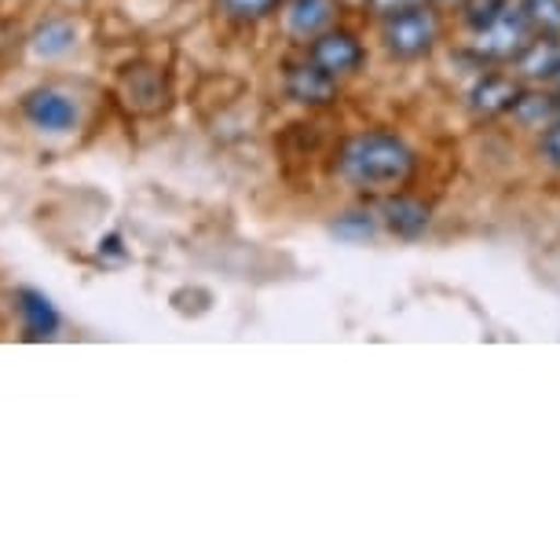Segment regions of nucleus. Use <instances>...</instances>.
Segmentation results:
<instances>
[{"label": "nucleus", "instance_id": "21", "mask_svg": "<svg viewBox=\"0 0 560 560\" xmlns=\"http://www.w3.org/2000/svg\"><path fill=\"white\" fill-rule=\"evenodd\" d=\"M337 4H345V8H366V0H337Z\"/></svg>", "mask_w": 560, "mask_h": 560}, {"label": "nucleus", "instance_id": "8", "mask_svg": "<svg viewBox=\"0 0 560 560\" xmlns=\"http://www.w3.org/2000/svg\"><path fill=\"white\" fill-rule=\"evenodd\" d=\"M15 312H19V319H23V330H26L30 341H51L62 326L59 308L40 290H30V287L19 290L15 293Z\"/></svg>", "mask_w": 560, "mask_h": 560}, {"label": "nucleus", "instance_id": "16", "mask_svg": "<svg viewBox=\"0 0 560 560\" xmlns=\"http://www.w3.org/2000/svg\"><path fill=\"white\" fill-rule=\"evenodd\" d=\"M334 235L348 238V242H363V238L374 235V220H370V213H345L334 224Z\"/></svg>", "mask_w": 560, "mask_h": 560}, {"label": "nucleus", "instance_id": "1", "mask_svg": "<svg viewBox=\"0 0 560 560\" xmlns=\"http://www.w3.org/2000/svg\"><path fill=\"white\" fill-rule=\"evenodd\" d=\"M337 173L363 195H396L415 173V154L393 132H359L337 154Z\"/></svg>", "mask_w": 560, "mask_h": 560}, {"label": "nucleus", "instance_id": "22", "mask_svg": "<svg viewBox=\"0 0 560 560\" xmlns=\"http://www.w3.org/2000/svg\"><path fill=\"white\" fill-rule=\"evenodd\" d=\"M557 114H560V103H557Z\"/></svg>", "mask_w": 560, "mask_h": 560}, {"label": "nucleus", "instance_id": "17", "mask_svg": "<svg viewBox=\"0 0 560 560\" xmlns=\"http://www.w3.org/2000/svg\"><path fill=\"white\" fill-rule=\"evenodd\" d=\"M370 4V12L374 15H396V12H407V8H415V4H425V0H366Z\"/></svg>", "mask_w": 560, "mask_h": 560}, {"label": "nucleus", "instance_id": "18", "mask_svg": "<svg viewBox=\"0 0 560 560\" xmlns=\"http://www.w3.org/2000/svg\"><path fill=\"white\" fill-rule=\"evenodd\" d=\"M542 151H546L549 162L560 165V121H557V125H549V129H546V136H542Z\"/></svg>", "mask_w": 560, "mask_h": 560}, {"label": "nucleus", "instance_id": "6", "mask_svg": "<svg viewBox=\"0 0 560 560\" xmlns=\"http://www.w3.org/2000/svg\"><path fill=\"white\" fill-rule=\"evenodd\" d=\"M308 59L319 70L330 73V78H341V73L359 70V62H363V45H359L352 34H345V30L330 26V30H323L319 37H312Z\"/></svg>", "mask_w": 560, "mask_h": 560}, {"label": "nucleus", "instance_id": "3", "mask_svg": "<svg viewBox=\"0 0 560 560\" xmlns=\"http://www.w3.org/2000/svg\"><path fill=\"white\" fill-rule=\"evenodd\" d=\"M472 26H477V48L483 56L510 59V56H521L527 45V23L521 15V8L494 4L488 8V15L472 19Z\"/></svg>", "mask_w": 560, "mask_h": 560}, {"label": "nucleus", "instance_id": "2", "mask_svg": "<svg viewBox=\"0 0 560 560\" xmlns=\"http://www.w3.org/2000/svg\"><path fill=\"white\" fill-rule=\"evenodd\" d=\"M440 37V23H436V12L425 4H415L407 12H396V15H385V26H382V40L388 48V56L396 59H425L432 45Z\"/></svg>", "mask_w": 560, "mask_h": 560}, {"label": "nucleus", "instance_id": "9", "mask_svg": "<svg viewBox=\"0 0 560 560\" xmlns=\"http://www.w3.org/2000/svg\"><path fill=\"white\" fill-rule=\"evenodd\" d=\"M287 92L290 100L304 103V107H326L337 96V78H330L326 70H319L315 62H301L287 73Z\"/></svg>", "mask_w": 560, "mask_h": 560}, {"label": "nucleus", "instance_id": "19", "mask_svg": "<svg viewBox=\"0 0 560 560\" xmlns=\"http://www.w3.org/2000/svg\"><path fill=\"white\" fill-rule=\"evenodd\" d=\"M103 257H114V260H125L129 253H125V246H121V235H107L100 242V260Z\"/></svg>", "mask_w": 560, "mask_h": 560}, {"label": "nucleus", "instance_id": "7", "mask_svg": "<svg viewBox=\"0 0 560 560\" xmlns=\"http://www.w3.org/2000/svg\"><path fill=\"white\" fill-rule=\"evenodd\" d=\"M337 8H341L337 0H287V8H282V30L293 40L308 45L312 37H319L323 30L334 26Z\"/></svg>", "mask_w": 560, "mask_h": 560}, {"label": "nucleus", "instance_id": "4", "mask_svg": "<svg viewBox=\"0 0 560 560\" xmlns=\"http://www.w3.org/2000/svg\"><path fill=\"white\" fill-rule=\"evenodd\" d=\"M118 96L132 114L140 118H154L168 107V78L162 67H151V62H132V67L121 70L118 78Z\"/></svg>", "mask_w": 560, "mask_h": 560}, {"label": "nucleus", "instance_id": "12", "mask_svg": "<svg viewBox=\"0 0 560 560\" xmlns=\"http://www.w3.org/2000/svg\"><path fill=\"white\" fill-rule=\"evenodd\" d=\"M472 107L483 114H499L516 107V84L505 78H483L477 89H472Z\"/></svg>", "mask_w": 560, "mask_h": 560}, {"label": "nucleus", "instance_id": "11", "mask_svg": "<svg viewBox=\"0 0 560 560\" xmlns=\"http://www.w3.org/2000/svg\"><path fill=\"white\" fill-rule=\"evenodd\" d=\"M382 217H385V224L393 235L399 238H418L421 231L429 228V209L415 202V198H385V206H382Z\"/></svg>", "mask_w": 560, "mask_h": 560}, {"label": "nucleus", "instance_id": "13", "mask_svg": "<svg viewBox=\"0 0 560 560\" xmlns=\"http://www.w3.org/2000/svg\"><path fill=\"white\" fill-rule=\"evenodd\" d=\"M524 23L546 37L560 34V0H521Z\"/></svg>", "mask_w": 560, "mask_h": 560}, {"label": "nucleus", "instance_id": "10", "mask_svg": "<svg viewBox=\"0 0 560 560\" xmlns=\"http://www.w3.org/2000/svg\"><path fill=\"white\" fill-rule=\"evenodd\" d=\"M26 45H30V56L34 59L56 62L78 48V26H73L70 19H48V23H40L34 34H30Z\"/></svg>", "mask_w": 560, "mask_h": 560}, {"label": "nucleus", "instance_id": "15", "mask_svg": "<svg viewBox=\"0 0 560 560\" xmlns=\"http://www.w3.org/2000/svg\"><path fill=\"white\" fill-rule=\"evenodd\" d=\"M282 0H217V12H224L235 23H257V19L271 15Z\"/></svg>", "mask_w": 560, "mask_h": 560}, {"label": "nucleus", "instance_id": "20", "mask_svg": "<svg viewBox=\"0 0 560 560\" xmlns=\"http://www.w3.org/2000/svg\"><path fill=\"white\" fill-rule=\"evenodd\" d=\"M436 4H443V8H465L469 0H436Z\"/></svg>", "mask_w": 560, "mask_h": 560}, {"label": "nucleus", "instance_id": "14", "mask_svg": "<svg viewBox=\"0 0 560 560\" xmlns=\"http://www.w3.org/2000/svg\"><path fill=\"white\" fill-rule=\"evenodd\" d=\"M521 67L527 73H553L560 70V51L553 40H532V45H524L521 51Z\"/></svg>", "mask_w": 560, "mask_h": 560}, {"label": "nucleus", "instance_id": "5", "mask_svg": "<svg viewBox=\"0 0 560 560\" xmlns=\"http://www.w3.org/2000/svg\"><path fill=\"white\" fill-rule=\"evenodd\" d=\"M23 118L34 125L37 132H48V136H67L78 129V100L70 92L56 89V84H40V89L26 92L23 100Z\"/></svg>", "mask_w": 560, "mask_h": 560}]
</instances>
